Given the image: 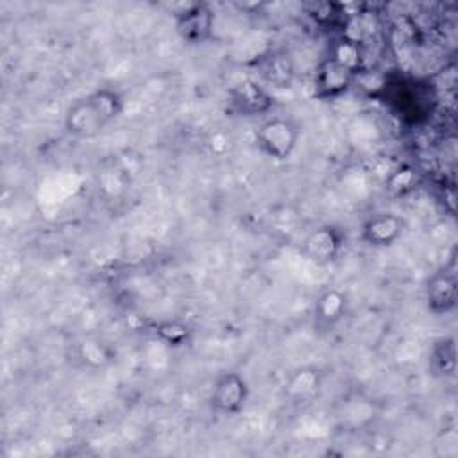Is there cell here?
<instances>
[{
	"label": "cell",
	"mask_w": 458,
	"mask_h": 458,
	"mask_svg": "<svg viewBox=\"0 0 458 458\" xmlns=\"http://www.w3.org/2000/svg\"><path fill=\"white\" fill-rule=\"evenodd\" d=\"M429 367L438 377H451L456 370V345L451 336L438 338L429 352Z\"/></svg>",
	"instance_id": "cell-13"
},
{
	"label": "cell",
	"mask_w": 458,
	"mask_h": 458,
	"mask_svg": "<svg viewBox=\"0 0 458 458\" xmlns=\"http://www.w3.org/2000/svg\"><path fill=\"white\" fill-rule=\"evenodd\" d=\"M249 394L247 379L240 372L227 370L215 379L209 392V406L220 417H236L245 410Z\"/></svg>",
	"instance_id": "cell-4"
},
{
	"label": "cell",
	"mask_w": 458,
	"mask_h": 458,
	"mask_svg": "<svg viewBox=\"0 0 458 458\" xmlns=\"http://www.w3.org/2000/svg\"><path fill=\"white\" fill-rule=\"evenodd\" d=\"M123 111V97L118 89L102 86L73 98L63 114L64 132L75 140L100 136Z\"/></svg>",
	"instance_id": "cell-1"
},
{
	"label": "cell",
	"mask_w": 458,
	"mask_h": 458,
	"mask_svg": "<svg viewBox=\"0 0 458 458\" xmlns=\"http://www.w3.org/2000/svg\"><path fill=\"white\" fill-rule=\"evenodd\" d=\"M345 245V234L338 225L322 224L313 227L301 243V254L320 267L331 265L338 259Z\"/></svg>",
	"instance_id": "cell-5"
},
{
	"label": "cell",
	"mask_w": 458,
	"mask_h": 458,
	"mask_svg": "<svg viewBox=\"0 0 458 458\" xmlns=\"http://www.w3.org/2000/svg\"><path fill=\"white\" fill-rule=\"evenodd\" d=\"M417 184H419L417 170L408 165L395 168L386 179V190L397 197H403V195L413 191L417 188Z\"/></svg>",
	"instance_id": "cell-16"
},
{
	"label": "cell",
	"mask_w": 458,
	"mask_h": 458,
	"mask_svg": "<svg viewBox=\"0 0 458 458\" xmlns=\"http://www.w3.org/2000/svg\"><path fill=\"white\" fill-rule=\"evenodd\" d=\"M424 302L433 315H449L456 310L458 281L454 265H445L435 270L424 284Z\"/></svg>",
	"instance_id": "cell-6"
},
{
	"label": "cell",
	"mask_w": 458,
	"mask_h": 458,
	"mask_svg": "<svg viewBox=\"0 0 458 458\" xmlns=\"http://www.w3.org/2000/svg\"><path fill=\"white\" fill-rule=\"evenodd\" d=\"M229 107L240 116H261L274 107V97L261 82L243 79L231 88Z\"/></svg>",
	"instance_id": "cell-8"
},
{
	"label": "cell",
	"mask_w": 458,
	"mask_h": 458,
	"mask_svg": "<svg viewBox=\"0 0 458 458\" xmlns=\"http://www.w3.org/2000/svg\"><path fill=\"white\" fill-rule=\"evenodd\" d=\"M152 333L161 344H165L166 347H172V349L186 347L193 338L191 326L182 320H177V318H168V320H161V322L154 324Z\"/></svg>",
	"instance_id": "cell-14"
},
{
	"label": "cell",
	"mask_w": 458,
	"mask_h": 458,
	"mask_svg": "<svg viewBox=\"0 0 458 458\" xmlns=\"http://www.w3.org/2000/svg\"><path fill=\"white\" fill-rule=\"evenodd\" d=\"M306 14L311 18L313 23L324 29H340L344 32L349 16L345 14L344 5L336 2H315L306 5Z\"/></svg>",
	"instance_id": "cell-12"
},
{
	"label": "cell",
	"mask_w": 458,
	"mask_h": 458,
	"mask_svg": "<svg viewBox=\"0 0 458 458\" xmlns=\"http://www.w3.org/2000/svg\"><path fill=\"white\" fill-rule=\"evenodd\" d=\"M347 304V295L340 288H326L313 302V326L320 331H331L344 320Z\"/></svg>",
	"instance_id": "cell-11"
},
{
	"label": "cell",
	"mask_w": 458,
	"mask_h": 458,
	"mask_svg": "<svg viewBox=\"0 0 458 458\" xmlns=\"http://www.w3.org/2000/svg\"><path fill=\"white\" fill-rule=\"evenodd\" d=\"M301 134V125L293 118L270 116L258 125L254 143L272 161H286L295 152Z\"/></svg>",
	"instance_id": "cell-2"
},
{
	"label": "cell",
	"mask_w": 458,
	"mask_h": 458,
	"mask_svg": "<svg viewBox=\"0 0 458 458\" xmlns=\"http://www.w3.org/2000/svg\"><path fill=\"white\" fill-rule=\"evenodd\" d=\"M404 233V220L392 211H379L370 215L360 231V238L367 247L388 249L399 242Z\"/></svg>",
	"instance_id": "cell-9"
},
{
	"label": "cell",
	"mask_w": 458,
	"mask_h": 458,
	"mask_svg": "<svg viewBox=\"0 0 458 458\" xmlns=\"http://www.w3.org/2000/svg\"><path fill=\"white\" fill-rule=\"evenodd\" d=\"M215 11L206 2L186 5L175 14V32L188 45H202L213 38Z\"/></svg>",
	"instance_id": "cell-7"
},
{
	"label": "cell",
	"mask_w": 458,
	"mask_h": 458,
	"mask_svg": "<svg viewBox=\"0 0 458 458\" xmlns=\"http://www.w3.org/2000/svg\"><path fill=\"white\" fill-rule=\"evenodd\" d=\"M320 386V374L317 369H299L292 374V377L288 379V394L295 395V397H308L311 394H315Z\"/></svg>",
	"instance_id": "cell-15"
},
{
	"label": "cell",
	"mask_w": 458,
	"mask_h": 458,
	"mask_svg": "<svg viewBox=\"0 0 458 458\" xmlns=\"http://www.w3.org/2000/svg\"><path fill=\"white\" fill-rule=\"evenodd\" d=\"M258 77L276 89H288L295 79V64L288 52L268 50L252 63Z\"/></svg>",
	"instance_id": "cell-10"
},
{
	"label": "cell",
	"mask_w": 458,
	"mask_h": 458,
	"mask_svg": "<svg viewBox=\"0 0 458 458\" xmlns=\"http://www.w3.org/2000/svg\"><path fill=\"white\" fill-rule=\"evenodd\" d=\"M360 72L361 70L356 66L329 52L315 70V97L322 100H333L345 95L356 84Z\"/></svg>",
	"instance_id": "cell-3"
}]
</instances>
